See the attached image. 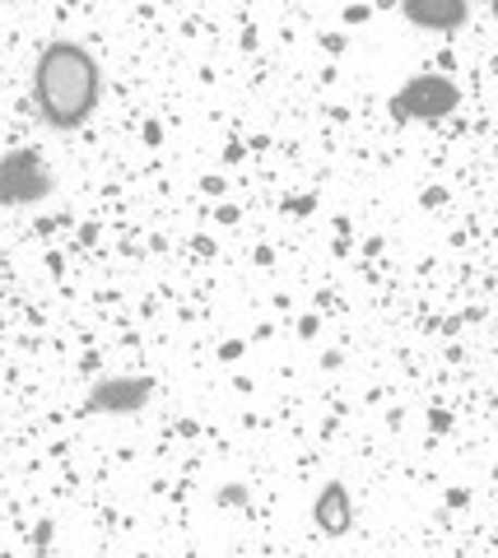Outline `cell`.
<instances>
[{
    "label": "cell",
    "mask_w": 498,
    "mask_h": 558,
    "mask_svg": "<svg viewBox=\"0 0 498 558\" xmlns=\"http://www.w3.org/2000/svg\"><path fill=\"white\" fill-rule=\"evenodd\" d=\"M457 102H461L457 84L438 80V75H420V80H410L397 98H391V112H397L401 121H410V117L415 121H438V117L457 112Z\"/></svg>",
    "instance_id": "2"
},
{
    "label": "cell",
    "mask_w": 498,
    "mask_h": 558,
    "mask_svg": "<svg viewBox=\"0 0 498 558\" xmlns=\"http://www.w3.org/2000/svg\"><path fill=\"white\" fill-rule=\"evenodd\" d=\"M51 191V172L33 149H20L0 159V205H33Z\"/></svg>",
    "instance_id": "3"
},
{
    "label": "cell",
    "mask_w": 498,
    "mask_h": 558,
    "mask_svg": "<svg viewBox=\"0 0 498 558\" xmlns=\"http://www.w3.org/2000/svg\"><path fill=\"white\" fill-rule=\"evenodd\" d=\"M313 521L326 535H345L354 526V502H350V488L345 484H326L317 502H313Z\"/></svg>",
    "instance_id": "4"
},
{
    "label": "cell",
    "mask_w": 498,
    "mask_h": 558,
    "mask_svg": "<svg viewBox=\"0 0 498 558\" xmlns=\"http://www.w3.org/2000/svg\"><path fill=\"white\" fill-rule=\"evenodd\" d=\"M145 396H149L145 381H122V377H112V381H102V387H94L89 410H98V414H131V410L145 405Z\"/></svg>",
    "instance_id": "5"
},
{
    "label": "cell",
    "mask_w": 498,
    "mask_h": 558,
    "mask_svg": "<svg viewBox=\"0 0 498 558\" xmlns=\"http://www.w3.org/2000/svg\"><path fill=\"white\" fill-rule=\"evenodd\" d=\"M33 98L51 131H80L98 112L102 75L80 43H51L33 65Z\"/></svg>",
    "instance_id": "1"
},
{
    "label": "cell",
    "mask_w": 498,
    "mask_h": 558,
    "mask_svg": "<svg viewBox=\"0 0 498 558\" xmlns=\"http://www.w3.org/2000/svg\"><path fill=\"white\" fill-rule=\"evenodd\" d=\"M405 20L420 24V28H461L471 20V10L461 5V0H452V5H405Z\"/></svg>",
    "instance_id": "6"
}]
</instances>
